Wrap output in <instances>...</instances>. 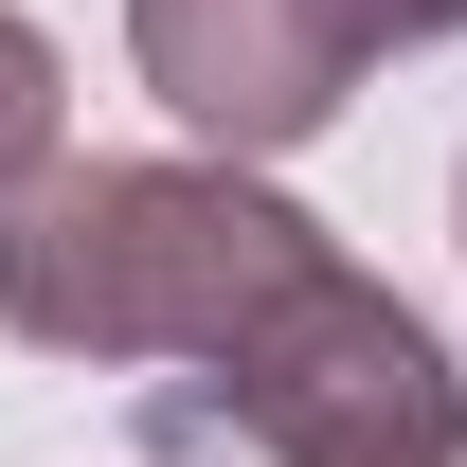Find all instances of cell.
<instances>
[{
    "instance_id": "7a4b0ae2",
    "label": "cell",
    "mask_w": 467,
    "mask_h": 467,
    "mask_svg": "<svg viewBox=\"0 0 467 467\" xmlns=\"http://www.w3.org/2000/svg\"><path fill=\"white\" fill-rule=\"evenodd\" d=\"M413 413H467L450 342L413 324L359 252H324L270 324L234 359H198V378H162L144 396V431L162 450H252V467H324V450H378V431H413Z\"/></svg>"
},
{
    "instance_id": "8992f818",
    "label": "cell",
    "mask_w": 467,
    "mask_h": 467,
    "mask_svg": "<svg viewBox=\"0 0 467 467\" xmlns=\"http://www.w3.org/2000/svg\"><path fill=\"white\" fill-rule=\"evenodd\" d=\"M324 467H467V413H413V431H378V450H324Z\"/></svg>"
},
{
    "instance_id": "6da1fadb",
    "label": "cell",
    "mask_w": 467,
    "mask_h": 467,
    "mask_svg": "<svg viewBox=\"0 0 467 467\" xmlns=\"http://www.w3.org/2000/svg\"><path fill=\"white\" fill-rule=\"evenodd\" d=\"M342 234L252 162H55L36 198H0V342L90 359V378H198Z\"/></svg>"
},
{
    "instance_id": "5b68a950",
    "label": "cell",
    "mask_w": 467,
    "mask_h": 467,
    "mask_svg": "<svg viewBox=\"0 0 467 467\" xmlns=\"http://www.w3.org/2000/svg\"><path fill=\"white\" fill-rule=\"evenodd\" d=\"M359 55H431V36H467V0H342Z\"/></svg>"
},
{
    "instance_id": "3957f363",
    "label": "cell",
    "mask_w": 467,
    "mask_h": 467,
    "mask_svg": "<svg viewBox=\"0 0 467 467\" xmlns=\"http://www.w3.org/2000/svg\"><path fill=\"white\" fill-rule=\"evenodd\" d=\"M126 55L198 126V162H288L359 109V18L342 0H126Z\"/></svg>"
},
{
    "instance_id": "277c9868",
    "label": "cell",
    "mask_w": 467,
    "mask_h": 467,
    "mask_svg": "<svg viewBox=\"0 0 467 467\" xmlns=\"http://www.w3.org/2000/svg\"><path fill=\"white\" fill-rule=\"evenodd\" d=\"M55 162H72V55L0 0V198H36Z\"/></svg>"
},
{
    "instance_id": "52a82bcc",
    "label": "cell",
    "mask_w": 467,
    "mask_h": 467,
    "mask_svg": "<svg viewBox=\"0 0 467 467\" xmlns=\"http://www.w3.org/2000/svg\"><path fill=\"white\" fill-rule=\"evenodd\" d=\"M450 234H467V180H450Z\"/></svg>"
}]
</instances>
